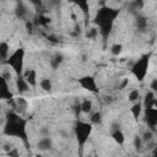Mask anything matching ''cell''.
<instances>
[{
  "instance_id": "1",
  "label": "cell",
  "mask_w": 157,
  "mask_h": 157,
  "mask_svg": "<svg viewBox=\"0 0 157 157\" xmlns=\"http://www.w3.org/2000/svg\"><path fill=\"white\" fill-rule=\"evenodd\" d=\"M26 125L27 120L21 118L15 112H9L6 114V123L4 125V134L9 136H16L23 141V144L27 146V132H26Z\"/></svg>"
},
{
  "instance_id": "2",
  "label": "cell",
  "mask_w": 157,
  "mask_h": 157,
  "mask_svg": "<svg viewBox=\"0 0 157 157\" xmlns=\"http://www.w3.org/2000/svg\"><path fill=\"white\" fill-rule=\"evenodd\" d=\"M119 15V10H115L113 7H109V6H102L94 18H93V22L99 27V32L103 37V39H107L112 28H113V23H114V20L118 17Z\"/></svg>"
},
{
  "instance_id": "3",
  "label": "cell",
  "mask_w": 157,
  "mask_h": 157,
  "mask_svg": "<svg viewBox=\"0 0 157 157\" xmlns=\"http://www.w3.org/2000/svg\"><path fill=\"white\" fill-rule=\"evenodd\" d=\"M23 60H25V49L17 48L6 60V64L15 71V74L21 77L23 72Z\"/></svg>"
},
{
  "instance_id": "4",
  "label": "cell",
  "mask_w": 157,
  "mask_h": 157,
  "mask_svg": "<svg viewBox=\"0 0 157 157\" xmlns=\"http://www.w3.org/2000/svg\"><path fill=\"white\" fill-rule=\"evenodd\" d=\"M150 58H151V53L142 55V56L132 65V67H131L132 75H134L139 81H142V80L146 77V75H147L148 65H150Z\"/></svg>"
},
{
  "instance_id": "5",
  "label": "cell",
  "mask_w": 157,
  "mask_h": 157,
  "mask_svg": "<svg viewBox=\"0 0 157 157\" xmlns=\"http://www.w3.org/2000/svg\"><path fill=\"white\" fill-rule=\"evenodd\" d=\"M92 131V125L85 121H76L75 124V135L76 140L80 147H83L86 141L88 140V136L91 135Z\"/></svg>"
},
{
  "instance_id": "6",
  "label": "cell",
  "mask_w": 157,
  "mask_h": 157,
  "mask_svg": "<svg viewBox=\"0 0 157 157\" xmlns=\"http://www.w3.org/2000/svg\"><path fill=\"white\" fill-rule=\"evenodd\" d=\"M78 83L81 85L82 88L87 90L88 92H92V93H98L99 92V88L97 87V83H96V80L93 76H83L81 78H78Z\"/></svg>"
},
{
  "instance_id": "7",
  "label": "cell",
  "mask_w": 157,
  "mask_h": 157,
  "mask_svg": "<svg viewBox=\"0 0 157 157\" xmlns=\"http://www.w3.org/2000/svg\"><path fill=\"white\" fill-rule=\"evenodd\" d=\"M145 121L150 128L157 126V108L156 107L145 109Z\"/></svg>"
},
{
  "instance_id": "8",
  "label": "cell",
  "mask_w": 157,
  "mask_h": 157,
  "mask_svg": "<svg viewBox=\"0 0 157 157\" xmlns=\"http://www.w3.org/2000/svg\"><path fill=\"white\" fill-rule=\"evenodd\" d=\"M1 83H2V87L0 90V98L6 99V101H12L13 94L9 90V83H7V81H6V78L4 76H1Z\"/></svg>"
},
{
  "instance_id": "9",
  "label": "cell",
  "mask_w": 157,
  "mask_h": 157,
  "mask_svg": "<svg viewBox=\"0 0 157 157\" xmlns=\"http://www.w3.org/2000/svg\"><path fill=\"white\" fill-rule=\"evenodd\" d=\"M69 2H72L75 5H77L81 11L83 12L85 17L88 18V10H90V6H88V0H69Z\"/></svg>"
},
{
  "instance_id": "10",
  "label": "cell",
  "mask_w": 157,
  "mask_h": 157,
  "mask_svg": "<svg viewBox=\"0 0 157 157\" xmlns=\"http://www.w3.org/2000/svg\"><path fill=\"white\" fill-rule=\"evenodd\" d=\"M16 87H17V90H18L20 93H23V92L28 91V88H29V83L26 81L25 77L21 76V77H18L17 81H16Z\"/></svg>"
},
{
  "instance_id": "11",
  "label": "cell",
  "mask_w": 157,
  "mask_h": 157,
  "mask_svg": "<svg viewBox=\"0 0 157 157\" xmlns=\"http://www.w3.org/2000/svg\"><path fill=\"white\" fill-rule=\"evenodd\" d=\"M25 78H26V81L29 83V86L34 87V86L37 85V74H36L34 70H28V71H26Z\"/></svg>"
},
{
  "instance_id": "12",
  "label": "cell",
  "mask_w": 157,
  "mask_h": 157,
  "mask_svg": "<svg viewBox=\"0 0 157 157\" xmlns=\"http://www.w3.org/2000/svg\"><path fill=\"white\" fill-rule=\"evenodd\" d=\"M12 105H13L15 108H17V109L20 110V113H23V112L27 109L28 103H27V101H26L25 98L18 97V98H17V101H16V103H13V102H12Z\"/></svg>"
},
{
  "instance_id": "13",
  "label": "cell",
  "mask_w": 157,
  "mask_h": 157,
  "mask_svg": "<svg viewBox=\"0 0 157 157\" xmlns=\"http://www.w3.org/2000/svg\"><path fill=\"white\" fill-rule=\"evenodd\" d=\"M7 54H9V44L6 42H1L0 43V58L4 63H6L7 60Z\"/></svg>"
},
{
  "instance_id": "14",
  "label": "cell",
  "mask_w": 157,
  "mask_h": 157,
  "mask_svg": "<svg viewBox=\"0 0 157 157\" xmlns=\"http://www.w3.org/2000/svg\"><path fill=\"white\" fill-rule=\"evenodd\" d=\"M155 94H153V92H147L146 93V96H145V98H144V107H145V109L146 108H151V107H153V102H155Z\"/></svg>"
},
{
  "instance_id": "15",
  "label": "cell",
  "mask_w": 157,
  "mask_h": 157,
  "mask_svg": "<svg viewBox=\"0 0 157 157\" xmlns=\"http://www.w3.org/2000/svg\"><path fill=\"white\" fill-rule=\"evenodd\" d=\"M112 137L114 139V141H115L118 145H123V144H124L125 137H124V134H123L120 130H115V131L112 134Z\"/></svg>"
},
{
  "instance_id": "16",
  "label": "cell",
  "mask_w": 157,
  "mask_h": 157,
  "mask_svg": "<svg viewBox=\"0 0 157 157\" xmlns=\"http://www.w3.org/2000/svg\"><path fill=\"white\" fill-rule=\"evenodd\" d=\"M52 147V140L49 137H44V139H40L39 142H38V148L40 150H48Z\"/></svg>"
},
{
  "instance_id": "17",
  "label": "cell",
  "mask_w": 157,
  "mask_h": 157,
  "mask_svg": "<svg viewBox=\"0 0 157 157\" xmlns=\"http://www.w3.org/2000/svg\"><path fill=\"white\" fill-rule=\"evenodd\" d=\"M136 26L140 31H145L146 27H147V20L142 16H137L136 17Z\"/></svg>"
},
{
  "instance_id": "18",
  "label": "cell",
  "mask_w": 157,
  "mask_h": 157,
  "mask_svg": "<svg viewBox=\"0 0 157 157\" xmlns=\"http://www.w3.org/2000/svg\"><path fill=\"white\" fill-rule=\"evenodd\" d=\"M81 110L83 112V113H91V110H92V102L90 101V99H85L82 103H81Z\"/></svg>"
},
{
  "instance_id": "19",
  "label": "cell",
  "mask_w": 157,
  "mask_h": 157,
  "mask_svg": "<svg viewBox=\"0 0 157 157\" xmlns=\"http://www.w3.org/2000/svg\"><path fill=\"white\" fill-rule=\"evenodd\" d=\"M131 113H132V115H134V118H139L140 117V114H141V103H135L132 107H131Z\"/></svg>"
},
{
  "instance_id": "20",
  "label": "cell",
  "mask_w": 157,
  "mask_h": 157,
  "mask_svg": "<svg viewBox=\"0 0 157 157\" xmlns=\"http://www.w3.org/2000/svg\"><path fill=\"white\" fill-rule=\"evenodd\" d=\"M40 87L44 90V91H50L52 90V82L49 78H43L40 81Z\"/></svg>"
},
{
  "instance_id": "21",
  "label": "cell",
  "mask_w": 157,
  "mask_h": 157,
  "mask_svg": "<svg viewBox=\"0 0 157 157\" xmlns=\"http://www.w3.org/2000/svg\"><path fill=\"white\" fill-rule=\"evenodd\" d=\"M101 121H102V114L99 112H96V113H93L91 115V123H93V124H101Z\"/></svg>"
},
{
  "instance_id": "22",
  "label": "cell",
  "mask_w": 157,
  "mask_h": 157,
  "mask_svg": "<svg viewBox=\"0 0 157 157\" xmlns=\"http://www.w3.org/2000/svg\"><path fill=\"white\" fill-rule=\"evenodd\" d=\"M16 15L18 16V17H25V15H26V7L22 5V4H20L17 7H16Z\"/></svg>"
},
{
  "instance_id": "23",
  "label": "cell",
  "mask_w": 157,
  "mask_h": 157,
  "mask_svg": "<svg viewBox=\"0 0 157 157\" xmlns=\"http://www.w3.org/2000/svg\"><path fill=\"white\" fill-rule=\"evenodd\" d=\"M139 97H140V92H139L137 90H132V91L129 93V101H130V102H135V101H137Z\"/></svg>"
},
{
  "instance_id": "24",
  "label": "cell",
  "mask_w": 157,
  "mask_h": 157,
  "mask_svg": "<svg viewBox=\"0 0 157 157\" xmlns=\"http://www.w3.org/2000/svg\"><path fill=\"white\" fill-rule=\"evenodd\" d=\"M121 52V44H114L112 47V54L113 55H118Z\"/></svg>"
},
{
  "instance_id": "25",
  "label": "cell",
  "mask_w": 157,
  "mask_h": 157,
  "mask_svg": "<svg viewBox=\"0 0 157 157\" xmlns=\"http://www.w3.org/2000/svg\"><path fill=\"white\" fill-rule=\"evenodd\" d=\"M50 22V20L48 18V17H44V16H39V18H38V23L39 25H43V26H45V25H48Z\"/></svg>"
},
{
  "instance_id": "26",
  "label": "cell",
  "mask_w": 157,
  "mask_h": 157,
  "mask_svg": "<svg viewBox=\"0 0 157 157\" xmlns=\"http://www.w3.org/2000/svg\"><path fill=\"white\" fill-rule=\"evenodd\" d=\"M97 33H98L97 28H91V29L87 32V37H88V38H94V37L97 36Z\"/></svg>"
},
{
  "instance_id": "27",
  "label": "cell",
  "mask_w": 157,
  "mask_h": 157,
  "mask_svg": "<svg viewBox=\"0 0 157 157\" xmlns=\"http://www.w3.org/2000/svg\"><path fill=\"white\" fill-rule=\"evenodd\" d=\"M132 5H134L136 9H141V7L144 6V0H135Z\"/></svg>"
},
{
  "instance_id": "28",
  "label": "cell",
  "mask_w": 157,
  "mask_h": 157,
  "mask_svg": "<svg viewBox=\"0 0 157 157\" xmlns=\"http://www.w3.org/2000/svg\"><path fill=\"white\" fill-rule=\"evenodd\" d=\"M150 87L152 88L153 92H157V78H155V80L151 82V86H150Z\"/></svg>"
},
{
  "instance_id": "29",
  "label": "cell",
  "mask_w": 157,
  "mask_h": 157,
  "mask_svg": "<svg viewBox=\"0 0 157 157\" xmlns=\"http://www.w3.org/2000/svg\"><path fill=\"white\" fill-rule=\"evenodd\" d=\"M152 139V134L148 131V132H145V135H144V140L145 141H150Z\"/></svg>"
},
{
  "instance_id": "30",
  "label": "cell",
  "mask_w": 157,
  "mask_h": 157,
  "mask_svg": "<svg viewBox=\"0 0 157 157\" xmlns=\"http://www.w3.org/2000/svg\"><path fill=\"white\" fill-rule=\"evenodd\" d=\"M135 146H136V148H140V146H141V140L139 137L135 139Z\"/></svg>"
},
{
  "instance_id": "31",
  "label": "cell",
  "mask_w": 157,
  "mask_h": 157,
  "mask_svg": "<svg viewBox=\"0 0 157 157\" xmlns=\"http://www.w3.org/2000/svg\"><path fill=\"white\" fill-rule=\"evenodd\" d=\"M9 156H18V152L16 150H12V151L9 152Z\"/></svg>"
},
{
  "instance_id": "32",
  "label": "cell",
  "mask_w": 157,
  "mask_h": 157,
  "mask_svg": "<svg viewBox=\"0 0 157 157\" xmlns=\"http://www.w3.org/2000/svg\"><path fill=\"white\" fill-rule=\"evenodd\" d=\"M26 26H27V29L31 32V31H32V23H31V22H27V23H26Z\"/></svg>"
},
{
  "instance_id": "33",
  "label": "cell",
  "mask_w": 157,
  "mask_h": 157,
  "mask_svg": "<svg viewBox=\"0 0 157 157\" xmlns=\"http://www.w3.org/2000/svg\"><path fill=\"white\" fill-rule=\"evenodd\" d=\"M31 2H33V4H36V5H38V4H40V1L42 0H29Z\"/></svg>"
},
{
  "instance_id": "34",
  "label": "cell",
  "mask_w": 157,
  "mask_h": 157,
  "mask_svg": "<svg viewBox=\"0 0 157 157\" xmlns=\"http://www.w3.org/2000/svg\"><path fill=\"white\" fill-rule=\"evenodd\" d=\"M153 107H156L157 108V98L155 99V102H153Z\"/></svg>"
},
{
  "instance_id": "35",
  "label": "cell",
  "mask_w": 157,
  "mask_h": 157,
  "mask_svg": "<svg viewBox=\"0 0 157 157\" xmlns=\"http://www.w3.org/2000/svg\"><path fill=\"white\" fill-rule=\"evenodd\" d=\"M153 156H157V148L153 151Z\"/></svg>"
}]
</instances>
